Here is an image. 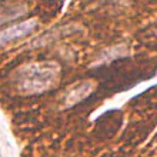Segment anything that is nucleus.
I'll use <instances>...</instances> for the list:
<instances>
[{
	"mask_svg": "<svg viewBox=\"0 0 157 157\" xmlns=\"http://www.w3.org/2000/svg\"><path fill=\"white\" fill-rule=\"evenodd\" d=\"M37 26L39 21L36 19H27L25 21L17 23V25L9 26L6 29L0 30V49L4 47L6 44H9V43H13V41L30 36L34 30L37 29Z\"/></svg>",
	"mask_w": 157,
	"mask_h": 157,
	"instance_id": "obj_3",
	"label": "nucleus"
},
{
	"mask_svg": "<svg viewBox=\"0 0 157 157\" xmlns=\"http://www.w3.org/2000/svg\"><path fill=\"white\" fill-rule=\"evenodd\" d=\"M96 90V83L93 80H82L75 84L69 86L62 91L59 96L57 104L60 110H69L75 107L76 104L82 103L87 97H90L91 93Z\"/></svg>",
	"mask_w": 157,
	"mask_h": 157,
	"instance_id": "obj_2",
	"label": "nucleus"
},
{
	"mask_svg": "<svg viewBox=\"0 0 157 157\" xmlns=\"http://www.w3.org/2000/svg\"><path fill=\"white\" fill-rule=\"evenodd\" d=\"M0 157H2V151H0Z\"/></svg>",
	"mask_w": 157,
	"mask_h": 157,
	"instance_id": "obj_4",
	"label": "nucleus"
},
{
	"mask_svg": "<svg viewBox=\"0 0 157 157\" xmlns=\"http://www.w3.org/2000/svg\"><path fill=\"white\" fill-rule=\"evenodd\" d=\"M62 77V69L57 62L26 63L17 67L12 75L13 89L21 96H37L56 87Z\"/></svg>",
	"mask_w": 157,
	"mask_h": 157,
	"instance_id": "obj_1",
	"label": "nucleus"
}]
</instances>
